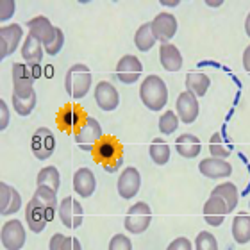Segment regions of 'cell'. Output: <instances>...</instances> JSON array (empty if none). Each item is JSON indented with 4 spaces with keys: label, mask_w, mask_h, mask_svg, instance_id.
<instances>
[{
    "label": "cell",
    "mask_w": 250,
    "mask_h": 250,
    "mask_svg": "<svg viewBox=\"0 0 250 250\" xmlns=\"http://www.w3.org/2000/svg\"><path fill=\"white\" fill-rule=\"evenodd\" d=\"M29 34L38 38L48 56H58L64 47V34L59 27L52 25L47 16H36L27 21Z\"/></svg>",
    "instance_id": "1"
},
{
    "label": "cell",
    "mask_w": 250,
    "mask_h": 250,
    "mask_svg": "<svg viewBox=\"0 0 250 250\" xmlns=\"http://www.w3.org/2000/svg\"><path fill=\"white\" fill-rule=\"evenodd\" d=\"M140 99L150 111H161L168 102V88L159 75H148L140 86Z\"/></svg>",
    "instance_id": "2"
},
{
    "label": "cell",
    "mask_w": 250,
    "mask_h": 250,
    "mask_svg": "<svg viewBox=\"0 0 250 250\" xmlns=\"http://www.w3.org/2000/svg\"><path fill=\"white\" fill-rule=\"evenodd\" d=\"M91 70L83 62L72 64L64 75V89L72 99H84L91 88Z\"/></svg>",
    "instance_id": "3"
},
{
    "label": "cell",
    "mask_w": 250,
    "mask_h": 250,
    "mask_svg": "<svg viewBox=\"0 0 250 250\" xmlns=\"http://www.w3.org/2000/svg\"><path fill=\"white\" fill-rule=\"evenodd\" d=\"M40 75H42L40 64L13 62V93L31 95L34 91V83Z\"/></svg>",
    "instance_id": "4"
},
{
    "label": "cell",
    "mask_w": 250,
    "mask_h": 250,
    "mask_svg": "<svg viewBox=\"0 0 250 250\" xmlns=\"http://www.w3.org/2000/svg\"><path fill=\"white\" fill-rule=\"evenodd\" d=\"M152 222V211L148 208V204L145 202H136L134 206H130L127 214H125L124 225L127 232L130 234H143L148 225Z\"/></svg>",
    "instance_id": "5"
},
{
    "label": "cell",
    "mask_w": 250,
    "mask_h": 250,
    "mask_svg": "<svg viewBox=\"0 0 250 250\" xmlns=\"http://www.w3.org/2000/svg\"><path fill=\"white\" fill-rule=\"evenodd\" d=\"M52 218L54 214L45 208V204L40 198L32 197L25 206V222L34 234H40Z\"/></svg>",
    "instance_id": "6"
},
{
    "label": "cell",
    "mask_w": 250,
    "mask_h": 250,
    "mask_svg": "<svg viewBox=\"0 0 250 250\" xmlns=\"http://www.w3.org/2000/svg\"><path fill=\"white\" fill-rule=\"evenodd\" d=\"M102 138H104L102 127H100V124L95 120L93 116H88L83 127L73 134V140L79 145V148H83L86 152H93V148Z\"/></svg>",
    "instance_id": "7"
},
{
    "label": "cell",
    "mask_w": 250,
    "mask_h": 250,
    "mask_svg": "<svg viewBox=\"0 0 250 250\" xmlns=\"http://www.w3.org/2000/svg\"><path fill=\"white\" fill-rule=\"evenodd\" d=\"M58 214H59L61 224L64 225L66 229H79V227L83 225L84 211L77 198H73V197L62 198L58 208Z\"/></svg>",
    "instance_id": "8"
},
{
    "label": "cell",
    "mask_w": 250,
    "mask_h": 250,
    "mask_svg": "<svg viewBox=\"0 0 250 250\" xmlns=\"http://www.w3.org/2000/svg\"><path fill=\"white\" fill-rule=\"evenodd\" d=\"M31 150L40 161H45L52 156L54 150H56V138H54L52 130L47 129V127L36 129L31 140Z\"/></svg>",
    "instance_id": "9"
},
{
    "label": "cell",
    "mask_w": 250,
    "mask_h": 250,
    "mask_svg": "<svg viewBox=\"0 0 250 250\" xmlns=\"http://www.w3.org/2000/svg\"><path fill=\"white\" fill-rule=\"evenodd\" d=\"M0 240L5 250H21L25 245V227L21 225L20 220H9L5 222L0 232Z\"/></svg>",
    "instance_id": "10"
},
{
    "label": "cell",
    "mask_w": 250,
    "mask_h": 250,
    "mask_svg": "<svg viewBox=\"0 0 250 250\" xmlns=\"http://www.w3.org/2000/svg\"><path fill=\"white\" fill-rule=\"evenodd\" d=\"M122 156H124V148H122L120 141L116 140L115 136H104L93 148L95 161L100 163L102 167L111 161H115V159H118Z\"/></svg>",
    "instance_id": "11"
},
{
    "label": "cell",
    "mask_w": 250,
    "mask_h": 250,
    "mask_svg": "<svg viewBox=\"0 0 250 250\" xmlns=\"http://www.w3.org/2000/svg\"><path fill=\"white\" fill-rule=\"evenodd\" d=\"M143 73V64L136 56L127 54L116 64V79L124 84H134Z\"/></svg>",
    "instance_id": "12"
},
{
    "label": "cell",
    "mask_w": 250,
    "mask_h": 250,
    "mask_svg": "<svg viewBox=\"0 0 250 250\" xmlns=\"http://www.w3.org/2000/svg\"><path fill=\"white\" fill-rule=\"evenodd\" d=\"M152 32L156 40L163 43H168L175 34H177V18L172 13H159V15L150 21Z\"/></svg>",
    "instance_id": "13"
},
{
    "label": "cell",
    "mask_w": 250,
    "mask_h": 250,
    "mask_svg": "<svg viewBox=\"0 0 250 250\" xmlns=\"http://www.w3.org/2000/svg\"><path fill=\"white\" fill-rule=\"evenodd\" d=\"M88 115L79 105H64L58 115V125L61 130H70V132H77L84 125Z\"/></svg>",
    "instance_id": "14"
},
{
    "label": "cell",
    "mask_w": 250,
    "mask_h": 250,
    "mask_svg": "<svg viewBox=\"0 0 250 250\" xmlns=\"http://www.w3.org/2000/svg\"><path fill=\"white\" fill-rule=\"evenodd\" d=\"M229 213L227 204L222 197L218 195H211L204 204V220L208 222L211 227H220L224 224L225 216Z\"/></svg>",
    "instance_id": "15"
},
{
    "label": "cell",
    "mask_w": 250,
    "mask_h": 250,
    "mask_svg": "<svg viewBox=\"0 0 250 250\" xmlns=\"http://www.w3.org/2000/svg\"><path fill=\"white\" fill-rule=\"evenodd\" d=\"M21 36H23V31L18 23L2 27L0 29V58L5 59L7 56L15 52L21 42Z\"/></svg>",
    "instance_id": "16"
},
{
    "label": "cell",
    "mask_w": 250,
    "mask_h": 250,
    "mask_svg": "<svg viewBox=\"0 0 250 250\" xmlns=\"http://www.w3.org/2000/svg\"><path fill=\"white\" fill-rule=\"evenodd\" d=\"M95 102L102 111H115L120 104V95L107 81H100L95 86Z\"/></svg>",
    "instance_id": "17"
},
{
    "label": "cell",
    "mask_w": 250,
    "mask_h": 250,
    "mask_svg": "<svg viewBox=\"0 0 250 250\" xmlns=\"http://www.w3.org/2000/svg\"><path fill=\"white\" fill-rule=\"evenodd\" d=\"M140 186H141V175L134 167L125 168L124 172H122L120 179H118V184H116L120 197L125 198V200L136 197V193L140 191Z\"/></svg>",
    "instance_id": "18"
},
{
    "label": "cell",
    "mask_w": 250,
    "mask_h": 250,
    "mask_svg": "<svg viewBox=\"0 0 250 250\" xmlns=\"http://www.w3.org/2000/svg\"><path fill=\"white\" fill-rule=\"evenodd\" d=\"M175 107H177L179 113V120L183 124H193L197 120L198 111H200V105H198L197 97L189 91H184L177 97V102H175Z\"/></svg>",
    "instance_id": "19"
},
{
    "label": "cell",
    "mask_w": 250,
    "mask_h": 250,
    "mask_svg": "<svg viewBox=\"0 0 250 250\" xmlns=\"http://www.w3.org/2000/svg\"><path fill=\"white\" fill-rule=\"evenodd\" d=\"M198 170L204 177L208 179H227L232 173V167L225 159H218V157H206L200 161Z\"/></svg>",
    "instance_id": "20"
},
{
    "label": "cell",
    "mask_w": 250,
    "mask_h": 250,
    "mask_svg": "<svg viewBox=\"0 0 250 250\" xmlns=\"http://www.w3.org/2000/svg\"><path fill=\"white\" fill-rule=\"evenodd\" d=\"M95 188H97V179L89 168H79L73 173V191L79 193V197H91L95 193Z\"/></svg>",
    "instance_id": "21"
},
{
    "label": "cell",
    "mask_w": 250,
    "mask_h": 250,
    "mask_svg": "<svg viewBox=\"0 0 250 250\" xmlns=\"http://www.w3.org/2000/svg\"><path fill=\"white\" fill-rule=\"evenodd\" d=\"M159 61L167 72H179L183 68V54L172 43H163L159 48Z\"/></svg>",
    "instance_id": "22"
},
{
    "label": "cell",
    "mask_w": 250,
    "mask_h": 250,
    "mask_svg": "<svg viewBox=\"0 0 250 250\" xmlns=\"http://www.w3.org/2000/svg\"><path fill=\"white\" fill-rule=\"evenodd\" d=\"M43 54H45L43 43L32 34H27L25 42L21 45V58H23V61L27 64H40L43 59Z\"/></svg>",
    "instance_id": "23"
},
{
    "label": "cell",
    "mask_w": 250,
    "mask_h": 250,
    "mask_svg": "<svg viewBox=\"0 0 250 250\" xmlns=\"http://www.w3.org/2000/svg\"><path fill=\"white\" fill-rule=\"evenodd\" d=\"M175 148H177L179 156L186 157V159H193V157H197L200 154L202 143L198 140V136L186 132V134L179 136L177 140H175Z\"/></svg>",
    "instance_id": "24"
},
{
    "label": "cell",
    "mask_w": 250,
    "mask_h": 250,
    "mask_svg": "<svg viewBox=\"0 0 250 250\" xmlns=\"http://www.w3.org/2000/svg\"><path fill=\"white\" fill-rule=\"evenodd\" d=\"M184 83H186V91L193 93L195 97H204L211 86V79L202 72H189Z\"/></svg>",
    "instance_id": "25"
},
{
    "label": "cell",
    "mask_w": 250,
    "mask_h": 250,
    "mask_svg": "<svg viewBox=\"0 0 250 250\" xmlns=\"http://www.w3.org/2000/svg\"><path fill=\"white\" fill-rule=\"evenodd\" d=\"M232 238L238 245H247L250 241V216L247 213L236 214L232 220Z\"/></svg>",
    "instance_id": "26"
},
{
    "label": "cell",
    "mask_w": 250,
    "mask_h": 250,
    "mask_svg": "<svg viewBox=\"0 0 250 250\" xmlns=\"http://www.w3.org/2000/svg\"><path fill=\"white\" fill-rule=\"evenodd\" d=\"M211 195H218L225 200L227 204V209H229V213H232L238 206V200H240V193H238V188L234 186L232 183H222L218 186L214 188L213 193Z\"/></svg>",
    "instance_id": "27"
},
{
    "label": "cell",
    "mask_w": 250,
    "mask_h": 250,
    "mask_svg": "<svg viewBox=\"0 0 250 250\" xmlns=\"http://www.w3.org/2000/svg\"><path fill=\"white\" fill-rule=\"evenodd\" d=\"M148 154H150L154 165L163 167L170 161V145L163 138H156V140H152L150 146H148Z\"/></svg>",
    "instance_id": "28"
},
{
    "label": "cell",
    "mask_w": 250,
    "mask_h": 250,
    "mask_svg": "<svg viewBox=\"0 0 250 250\" xmlns=\"http://www.w3.org/2000/svg\"><path fill=\"white\" fill-rule=\"evenodd\" d=\"M36 91H32L31 95H18V93H13V99H11V102H13V107H15V111L18 113L20 116H29L34 111V107H36Z\"/></svg>",
    "instance_id": "29"
},
{
    "label": "cell",
    "mask_w": 250,
    "mask_h": 250,
    "mask_svg": "<svg viewBox=\"0 0 250 250\" xmlns=\"http://www.w3.org/2000/svg\"><path fill=\"white\" fill-rule=\"evenodd\" d=\"M156 36H154V32H152V27L150 23H143V25L136 31V36H134V43H136V48L141 50V52H148L154 45H156Z\"/></svg>",
    "instance_id": "30"
},
{
    "label": "cell",
    "mask_w": 250,
    "mask_h": 250,
    "mask_svg": "<svg viewBox=\"0 0 250 250\" xmlns=\"http://www.w3.org/2000/svg\"><path fill=\"white\" fill-rule=\"evenodd\" d=\"M38 186H47L52 188L54 191H58L61 186V175H59L58 168L56 167H45L40 170L38 173Z\"/></svg>",
    "instance_id": "31"
},
{
    "label": "cell",
    "mask_w": 250,
    "mask_h": 250,
    "mask_svg": "<svg viewBox=\"0 0 250 250\" xmlns=\"http://www.w3.org/2000/svg\"><path fill=\"white\" fill-rule=\"evenodd\" d=\"M48 250H83V245L77 238L64 234H54L48 243Z\"/></svg>",
    "instance_id": "32"
},
{
    "label": "cell",
    "mask_w": 250,
    "mask_h": 250,
    "mask_svg": "<svg viewBox=\"0 0 250 250\" xmlns=\"http://www.w3.org/2000/svg\"><path fill=\"white\" fill-rule=\"evenodd\" d=\"M34 197L40 198L43 204H45V208L54 214V211L59 208L58 204V191H54L52 188H47V186H38L36 188V193H34Z\"/></svg>",
    "instance_id": "33"
},
{
    "label": "cell",
    "mask_w": 250,
    "mask_h": 250,
    "mask_svg": "<svg viewBox=\"0 0 250 250\" xmlns=\"http://www.w3.org/2000/svg\"><path fill=\"white\" fill-rule=\"evenodd\" d=\"M209 152H211V157H218V159H227L230 156V148L225 145L224 138L214 132L209 140Z\"/></svg>",
    "instance_id": "34"
},
{
    "label": "cell",
    "mask_w": 250,
    "mask_h": 250,
    "mask_svg": "<svg viewBox=\"0 0 250 250\" xmlns=\"http://www.w3.org/2000/svg\"><path fill=\"white\" fill-rule=\"evenodd\" d=\"M179 127V118L177 115L173 113V111H165L159 118V130H161V134L165 136H170L173 134Z\"/></svg>",
    "instance_id": "35"
},
{
    "label": "cell",
    "mask_w": 250,
    "mask_h": 250,
    "mask_svg": "<svg viewBox=\"0 0 250 250\" xmlns=\"http://www.w3.org/2000/svg\"><path fill=\"white\" fill-rule=\"evenodd\" d=\"M195 250H218V241L211 232L202 230L195 238Z\"/></svg>",
    "instance_id": "36"
},
{
    "label": "cell",
    "mask_w": 250,
    "mask_h": 250,
    "mask_svg": "<svg viewBox=\"0 0 250 250\" xmlns=\"http://www.w3.org/2000/svg\"><path fill=\"white\" fill-rule=\"evenodd\" d=\"M13 191H15L13 186H7L5 183H0V214H2V216L7 214V209H9L11 200H13Z\"/></svg>",
    "instance_id": "37"
},
{
    "label": "cell",
    "mask_w": 250,
    "mask_h": 250,
    "mask_svg": "<svg viewBox=\"0 0 250 250\" xmlns=\"http://www.w3.org/2000/svg\"><path fill=\"white\" fill-rule=\"evenodd\" d=\"M109 250H132V241L124 234H115L109 241Z\"/></svg>",
    "instance_id": "38"
},
{
    "label": "cell",
    "mask_w": 250,
    "mask_h": 250,
    "mask_svg": "<svg viewBox=\"0 0 250 250\" xmlns=\"http://www.w3.org/2000/svg\"><path fill=\"white\" fill-rule=\"evenodd\" d=\"M15 2L13 0H2L0 2V21L11 20V16L15 15Z\"/></svg>",
    "instance_id": "39"
},
{
    "label": "cell",
    "mask_w": 250,
    "mask_h": 250,
    "mask_svg": "<svg viewBox=\"0 0 250 250\" xmlns=\"http://www.w3.org/2000/svg\"><path fill=\"white\" fill-rule=\"evenodd\" d=\"M167 250H193V245H191V241L188 240V238H184V236H179V238H175V240L168 245Z\"/></svg>",
    "instance_id": "40"
},
{
    "label": "cell",
    "mask_w": 250,
    "mask_h": 250,
    "mask_svg": "<svg viewBox=\"0 0 250 250\" xmlns=\"http://www.w3.org/2000/svg\"><path fill=\"white\" fill-rule=\"evenodd\" d=\"M9 125V109L5 100H0V130H5Z\"/></svg>",
    "instance_id": "41"
},
{
    "label": "cell",
    "mask_w": 250,
    "mask_h": 250,
    "mask_svg": "<svg viewBox=\"0 0 250 250\" xmlns=\"http://www.w3.org/2000/svg\"><path fill=\"white\" fill-rule=\"evenodd\" d=\"M20 208H21V195L15 189V191H13V200H11V206H9V209H7V214L18 213V211H20Z\"/></svg>",
    "instance_id": "42"
},
{
    "label": "cell",
    "mask_w": 250,
    "mask_h": 250,
    "mask_svg": "<svg viewBox=\"0 0 250 250\" xmlns=\"http://www.w3.org/2000/svg\"><path fill=\"white\" fill-rule=\"evenodd\" d=\"M122 165H124V156L118 157V159H115V161L107 163V165H104V170L107 173H115V172H118V170H120Z\"/></svg>",
    "instance_id": "43"
},
{
    "label": "cell",
    "mask_w": 250,
    "mask_h": 250,
    "mask_svg": "<svg viewBox=\"0 0 250 250\" xmlns=\"http://www.w3.org/2000/svg\"><path fill=\"white\" fill-rule=\"evenodd\" d=\"M243 68H245V72L250 75V45L245 48V52H243Z\"/></svg>",
    "instance_id": "44"
},
{
    "label": "cell",
    "mask_w": 250,
    "mask_h": 250,
    "mask_svg": "<svg viewBox=\"0 0 250 250\" xmlns=\"http://www.w3.org/2000/svg\"><path fill=\"white\" fill-rule=\"evenodd\" d=\"M161 5H167V7H175V5H179V0H161Z\"/></svg>",
    "instance_id": "45"
},
{
    "label": "cell",
    "mask_w": 250,
    "mask_h": 250,
    "mask_svg": "<svg viewBox=\"0 0 250 250\" xmlns=\"http://www.w3.org/2000/svg\"><path fill=\"white\" fill-rule=\"evenodd\" d=\"M206 4L211 5V7H220V5L224 4V0H206Z\"/></svg>",
    "instance_id": "46"
},
{
    "label": "cell",
    "mask_w": 250,
    "mask_h": 250,
    "mask_svg": "<svg viewBox=\"0 0 250 250\" xmlns=\"http://www.w3.org/2000/svg\"><path fill=\"white\" fill-rule=\"evenodd\" d=\"M245 32L247 36H250V13L247 15V20H245Z\"/></svg>",
    "instance_id": "47"
},
{
    "label": "cell",
    "mask_w": 250,
    "mask_h": 250,
    "mask_svg": "<svg viewBox=\"0 0 250 250\" xmlns=\"http://www.w3.org/2000/svg\"><path fill=\"white\" fill-rule=\"evenodd\" d=\"M249 208H250V204H249Z\"/></svg>",
    "instance_id": "48"
}]
</instances>
